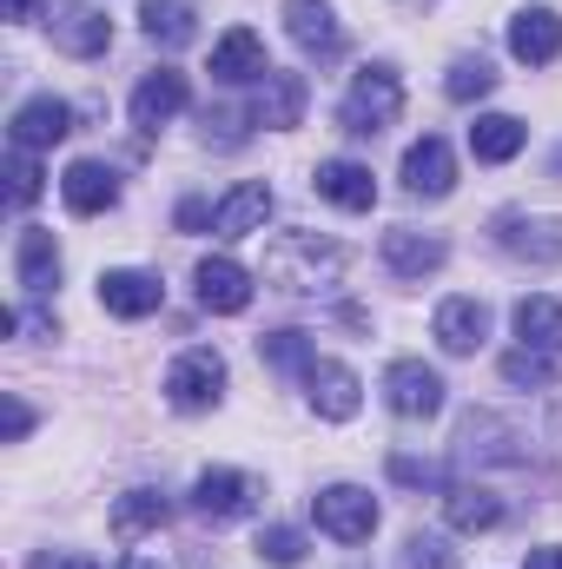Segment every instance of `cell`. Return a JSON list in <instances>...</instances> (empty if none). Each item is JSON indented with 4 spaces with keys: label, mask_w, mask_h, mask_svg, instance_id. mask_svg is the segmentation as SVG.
Returning a JSON list of instances; mask_svg holds the SVG:
<instances>
[{
    "label": "cell",
    "mask_w": 562,
    "mask_h": 569,
    "mask_svg": "<svg viewBox=\"0 0 562 569\" xmlns=\"http://www.w3.org/2000/svg\"><path fill=\"white\" fill-rule=\"evenodd\" d=\"M259 563H272V569H298L304 563V530H291V523H272V530H259Z\"/></svg>",
    "instance_id": "33"
},
{
    "label": "cell",
    "mask_w": 562,
    "mask_h": 569,
    "mask_svg": "<svg viewBox=\"0 0 562 569\" xmlns=\"http://www.w3.org/2000/svg\"><path fill=\"white\" fill-rule=\"evenodd\" d=\"M53 569H100L93 557H67V563H53Z\"/></svg>",
    "instance_id": "43"
},
{
    "label": "cell",
    "mask_w": 562,
    "mask_h": 569,
    "mask_svg": "<svg viewBox=\"0 0 562 569\" xmlns=\"http://www.w3.org/2000/svg\"><path fill=\"white\" fill-rule=\"evenodd\" d=\"M40 192H47L40 159H33V152H13V159H7V206H13V212H27Z\"/></svg>",
    "instance_id": "32"
},
{
    "label": "cell",
    "mask_w": 562,
    "mask_h": 569,
    "mask_svg": "<svg viewBox=\"0 0 562 569\" xmlns=\"http://www.w3.org/2000/svg\"><path fill=\"white\" fill-rule=\"evenodd\" d=\"M450 186H456V159H450V146L436 140V133L411 140V152H404V192H418V199H443Z\"/></svg>",
    "instance_id": "22"
},
{
    "label": "cell",
    "mask_w": 562,
    "mask_h": 569,
    "mask_svg": "<svg viewBox=\"0 0 562 569\" xmlns=\"http://www.w3.org/2000/svg\"><path fill=\"white\" fill-rule=\"evenodd\" d=\"M67 133H73V107H67V100H53V93L20 100V107H13V120H7L13 152H47V146H60Z\"/></svg>",
    "instance_id": "5"
},
{
    "label": "cell",
    "mask_w": 562,
    "mask_h": 569,
    "mask_svg": "<svg viewBox=\"0 0 562 569\" xmlns=\"http://www.w3.org/2000/svg\"><path fill=\"white\" fill-rule=\"evenodd\" d=\"M378 252H384V266H391L398 279H423V272H443V259H450V246H443L436 232H411V226H391Z\"/></svg>",
    "instance_id": "21"
},
{
    "label": "cell",
    "mask_w": 562,
    "mask_h": 569,
    "mask_svg": "<svg viewBox=\"0 0 562 569\" xmlns=\"http://www.w3.org/2000/svg\"><path fill=\"white\" fill-rule=\"evenodd\" d=\"M398 113H404V80H398L391 60H378V67H364V73L351 80V93H344V107H338V127L358 133V140H378L384 127H398Z\"/></svg>",
    "instance_id": "2"
},
{
    "label": "cell",
    "mask_w": 562,
    "mask_h": 569,
    "mask_svg": "<svg viewBox=\"0 0 562 569\" xmlns=\"http://www.w3.org/2000/svg\"><path fill=\"white\" fill-rule=\"evenodd\" d=\"M265 219H272V186L265 179H245V186H232L212 206V232L219 239H252V232H265Z\"/></svg>",
    "instance_id": "13"
},
{
    "label": "cell",
    "mask_w": 562,
    "mask_h": 569,
    "mask_svg": "<svg viewBox=\"0 0 562 569\" xmlns=\"http://www.w3.org/2000/svg\"><path fill=\"white\" fill-rule=\"evenodd\" d=\"M165 517H172V503H165L159 490H145V483L127 490V497H113V537H120V543H140L145 530H159Z\"/></svg>",
    "instance_id": "28"
},
{
    "label": "cell",
    "mask_w": 562,
    "mask_h": 569,
    "mask_svg": "<svg viewBox=\"0 0 562 569\" xmlns=\"http://www.w3.org/2000/svg\"><path fill=\"white\" fill-rule=\"evenodd\" d=\"M140 27L159 47H192L199 40V7L192 0H140Z\"/></svg>",
    "instance_id": "27"
},
{
    "label": "cell",
    "mask_w": 562,
    "mask_h": 569,
    "mask_svg": "<svg viewBox=\"0 0 562 569\" xmlns=\"http://www.w3.org/2000/svg\"><path fill=\"white\" fill-rule=\"evenodd\" d=\"M404 569H456L450 537H430V530H418V537L404 543Z\"/></svg>",
    "instance_id": "35"
},
{
    "label": "cell",
    "mask_w": 562,
    "mask_h": 569,
    "mask_svg": "<svg viewBox=\"0 0 562 569\" xmlns=\"http://www.w3.org/2000/svg\"><path fill=\"white\" fill-rule=\"evenodd\" d=\"M443 517H450V530L483 537V530L503 523V497H496L490 483H450V490H443Z\"/></svg>",
    "instance_id": "24"
},
{
    "label": "cell",
    "mask_w": 562,
    "mask_h": 569,
    "mask_svg": "<svg viewBox=\"0 0 562 569\" xmlns=\"http://www.w3.org/2000/svg\"><path fill=\"white\" fill-rule=\"evenodd\" d=\"M523 569H562V543H543V550H530V563Z\"/></svg>",
    "instance_id": "39"
},
{
    "label": "cell",
    "mask_w": 562,
    "mask_h": 569,
    "mask_svg": "<svg viewBox=\"0 0 562 569\" xmlns=\"http://www.w3.org/2000/svg\"><path fill=\"white\" fill-rule=\"evenodd\" d=\"M304 100H311V87H304V73H265L259 80V107H252V127H272V133H284V127H298L304 120Z\"/></svg>",
    "instance_id": "23"
},
{
    "label": "cell",
    "mask_w": 562,
    "mask_h": 569,
    "mask_svg": "<svg viewBox=\"0 0 562 569\" xmlns=\"http://www.w3.org/2000/svg\"><path fill=\"white\" fill-rule=\"evenodd\" d=\"M304 398H311V411H318V418L344 425V418H358V405H364V385H358V371H351V365H331V358H318V365L304 371Z\"/></svg>",
    "instance_id": "11"
},
{
    "label": "cell",
    "mask_w": 562,
    "mask_h": 569,
    "mask_svg": "<svg viewBox=\"0 0 562 569\" xmlns=\"http://www.w3.org/2000/svg\"><path fill=\"white\" fill-rule=\"evenodd\" d=\"M311 186H318V199H331L338 212H371V206H378V179H371V166H358V159H324V166L311 172Z\"/></svg>",
    "instance_id": "16"
},
{
    "label": "cell",
    "mask_w": 562,
    "mask_h": 569,
    "mask_svg": "<svg viewBox=\"0 0 562 569\" xmlns=\"http://www.w3.org/2000/svg\"><path fill=\"white\" fill-rule=\"evenodd\" d=\"M252 503H259V483L245 470H205L192 483V510L205 523H239V517H252Z\"/></svg>",
    "instance_id": "8"
},
{
    "label": "cell",
    "mask_w": 562,
    "mask_h": 569,
    "mask_svg": "<svg viewBox=\"0 0 562 569\" xmlns=\"http://www.w3.org/2000/svg\"><path fill=\"white\" fill-rule=\"evenodd\" d=\"M27 430H33V411H27L20 398H7V405H0V437H7V443H20Z\"/></svg>",
    "instance_id": "38"
},
{
    "label": "cell",
    "mask_w": 562,
    "mask_h": 569,
    "mask_svg": "<svg viewBox=\"0 0 562 569\" xmlns=\"http://www.w3.org/2000/svg\"><path fill=\"white\" fill-rule=\"evenodd\" d=\"M503 378H510V385H530V391H550V385H556V358H543V351L516 345V351L503 358Z\"/></svg>",
    "instance_id": "34"
},
{
    "label": "cell",
    "mask_w": 562,
    "mask_h": 569,
    "mask_svg": "<svg viewBox=\"0 0 562 569\" xmlns=\"http://www.w3.org/2000/svg\"><path fill=\"white\" fill-rule=\"evenodd\" d=\"M510 53H516L523 67L562 60V13L556 7H523V13L510 20Z\"/></svg>",
    "instance_id": "18"
},
{
    "label": "cell",
    "mask_w": 562,
    "mask_h": 569,
    "mask_svg": "<svg viewBox=\"0 0 562 569\" xmlns=\"http://www.w3.org/2000/svg\"><path fill=\"white\" fill-rule=\"evenodd\" d=\"M47 33H53V47H60V53H73V60H93V53H107V47H113V20H107L100 7H87V0L53 7V13H47Z\"/></svg>",
    "instance_id": "7"
},
{
    "label": "cell",
    "mask_w": 562,
    "mask_h": 569,
    "mask_svg": "<svg viewBox=\"0 0 562 569\" xmlns=\"http://www.w3.org/2000/svg\"><path fill=\"white\" fill-rule=\"evenodd\" d=\"M284 33H291L311 60H338V53H344V27H338L331 0H284Z\"/></svg>",
    "instance_id": "12"
},
{
    "label": "cell",
    "mask_w": 562,
    "mask_h": 569,
    "mask_svg": "<svg viewBox=\"0 0 562 569\" xmlns=\"http://www.w3.org/2000/svg\"><path fill=\"white\" fill-rule=\"evenodd\" d=\"M265 73H272V67H265V40H259L252 27H225L219 47H212V80L245 87V80H265Z\"/></svg>",
    "instance_id": "19"
},
{
    "label": "cell",
    "mask_w": 562,
    "mask_h": 569,
    "mask_svg": "<svg viewBox=\"0 0 562 569\" xmlns=\"http://www.w3.org/2000/svg\"><path fill=\"white\" fill-rule=\"evenodd\" d=\"M60 199H67V212L93 219V212H107V206L120 199V179H113V166H100V159H73V166L60 172Z\"/></svg>",
    "instance_id": "20"
},
{
    "label": "cell",
    "mask_w": 562,
    "mask_h": 569,
    "mask_svg": "<svg viewBox=\"0 0 562 569\" xmlns=\"http://www.w3.org/2000/svg\"><path fill=\"white\" fill-rule=\"evenodd\" d=\"M510 325H516V338H523L530 351H543V358H562V305H556V298L530 291V298L510 311Z\"/></svg>",
    "instance_id": "26"
},
{
    "label": "cell",
    "mask_w": 562,
    "mask_h": 569,
    "mask_svg": "<svg viewBox=\"0 0 562 569\" xmlns=\"http://www.w3.org/2000/svg\"><path fill=\"white\" fill-rule=\"evenodd\" d=\"M344 272V252L324 239V232H279L265 246V284L291 291V298H311V291H331Z\"/></svg>",
    "instance_id": "1"
},
{
    "label": "cell",
    "mask_w": 562,
    "mask_h": 569,
    "mask_svg": "<svg viewBox=\"0 0 562 569\" xmlns=\"http://www.w3.org/2000/svg\"><path fill=\"white\" fill-rule=\"evenodd\" d=\"M120 569H165V563H159V557H145V550H133V557H127Z\"/></svg>",
    "instance_id": "42"
},
{
    "label": "cell",
    "mask_w": 562,
    "mask_h": 569,
    "mask_svg": "<svg viewBox=\"0 0 562 569\" xmlns=\"http://www.w3.org/2000/svg\"><path fill=\"white\" fill-rule=\"evenodd\" d=\"M219 398H225V358H219L212 345L179 351L172 371H165V405H172V411H212Z\"/></svg>",
    "instance_id": "3"
},
{
    "label": "cell",
    "mask_w": 562,
    "mask_h": 569,
    "mask_svg": "<svg viewBox=\"0 0 562 569\" xmlns=\"http://www.w3.org/2000/svg\"><path fill=\"white\" fill-rule=\"evenodd\" d=\"M530 140V127L523 120H510V113H483L476 127H470V152L483 159V166H503V159H516Z\"/></svg>",
    "instance_id": "29"
},
{
    "label": "cell",
    "mask_w": 562,
    "mask_h": 569,
    "mask_svg": "<svg viewBox=\"0 0 562 569\" xmlns=\"http://www.w3.org/2000/svg\"><path fill=\"white\" fill-rule=\"evenodd\" d=\"M259 358L284 371V378H304L311 365H318V345L304 338V331H272V338H259Z\"/></svg>",
    "instance_id": "31"
},
{
    "label": "cell",
    "mask_w": 562,
    "mask_h": 569,
    "mask_svg": "<svg viewBox=\"0 0 562 569\" xmlns=\"http://www.w3.org/2000/svg\"><path fill=\"white\" fill-rule=\"evenodd\" d=\"M185 100H192V87H185V73H179V67L145 73L140 87H133V127H140V133H159L172 113H185Z\"/></svg>",
    "instance_id": "14"
},
{
    "label": "cell",
    "mask_w": 562,
    "mask_h": 569,
    "mask_svg": "<svg viewBox=\"0 0 562 569\" xmlns=\"http://www.w3.org/2000/svg\"><path fill=\"white\" fill-rule=\"evenodd\" d=\"M13 279H20L27 298H47L60 284V246H53V232L20 226V239H13Z\"/></svg>",
    "instance_id": "17"
},
{
    "label": "cell",
    "mask_w": 562,
    "mask_h": 569,
    "mask_svg": "<svg viewBox=\"0 0 562 569\" xmlns=\"http://www.w3.org/2000/svg\"><path fill=\"white\" fill-rule=\"evenodd\" d=\"M391 477H398V483H418V490H450L436 457H404V450H398V457H391Z\"/></svg>",
    "instance_id": "36"
},
{
    "label": "cell",
    "mask_w": 562,
    "mask_h": 569,
    "mask_svg": "<svg viewBox=\"0 0 562 569\" xmlns=\"http://www.w3.org/2000/svg\"><path fill=\"white\" fill-rule=\"evenodd\" d=\"M192 284H199V305L219 311V318H239V311L252 305V272H245L239 259H199Z\"/></svg>",
    "instance_id": "15"
},
{
    "label": "cell",
    "mask_w": 562,
    "mask_h": 569,
    "mask_svg": "<svg viewBox=\"0 0 562 569\" xmlns=\"http://www.w3.org/2000/svg\"><path fill=\"white\" fill-rule=\"evenodd\" d=\"M205 219H212V212H205V206H199V199H185V206H179V226H185V232H199V226H205Z\"/></svg>",
    "instance_id": "40"
},
{
    "label": "cell",
    "mask_w": 562,
    "mask_h": 569,
    "mask_svg": "<svg viewBox=\"0 0 562 569\" xmlns=\"http://www.w3.org/2000/svg\"><path fill=\"white\" fill-rule=\"evenodd\" d=\"M311 517H318V530L338 537V543H371V530H378L384 510H378L371 490H358V483H331V490L311 497Z\"/></svg>",
    "instance_id": "4"
},
{
    "label": "cell",
    "mask_w": 562,
    "mask_h": 569,
    "mask_svg": "<svg viewBox=\"0 0 562 569\" xmlns=\"http://www.w3.org/2000/svg\"><path fill=\"white\" fill-rule=\"evenodd\" d=\"M496 246L523 266H562V226L536 219V212H503L496 219Z\"/></svg>",
    "instance_id": "9"
},
{
    "label": "cell",
    "mask_w": 562,
    "mask_h": 569,
    "mask_svg": "<svg viewBox=\"0 0 562 569\" xmlns=\"http://www.w3.org/2000/svg\"><path fill=\"white\" fill-rule=\"evenodd\" d=\"M430 338H436L450 358L483 351V338H490V305H483V298H443L436 318H430Z\"/></svg>",
    "instance_id": "10"
},
{
    "label": "cell",
    "mask_w": 562,
    "mask_h": 569,
    "mask_svg": "<svg viewBox=\"0 0 562 569\" xmlns=\"http://www.w3.org/2000/svg\"><path fill=\"white\" fill-rule=\"evenodd\" d=\"M556 166H562V152H556Z\"/></svg>",
    "instance_id": "44"
},
{
    "label": "cell",
    "mask_w": 562,
    "mask_h": 569,
    "mask_svg": "<svg viewBox=\"0 0 562 569\" xmlns=\"http://www.w3.org/2000/svg\"><path fill=\"white\" fill-rule=\"evenodd\" d=\"M245 120H252V113H239V107L205 113V146H239V140H245Z\"/></svg>",
    "instance_id": "37"
},
{
    "label": "cell",
    "mask_w": 562,
    "mask_h": 569,
    "mask_svg": "<svg viewBox=\"0 0 562 569\" xmlns=\"http://www.w3.org/2000/svg\"><path fill=\"white\" fill-rule=\"evenodd\" d=\"M443 93H450L456 107H470V100L496 93V67H490L483 53H463V60H450V73H443Z\"/></svg>",
    "instance_id": "30"
},
{
    "label": "cell",
    "mask_w": 562,
    "mask_h": 569,
    "mask_svg": "<svg viewBox=\"0 0 562 569\" xmlns=\"http://www.w3.org/2000/svg\"><path fill=\"white\" fill-rule=\"evenodd\" d=\"M384 405H391L398 418H436V411H443V378H436L423 358H398V365L384 371Z\"/></svg>",
    "instance_id": "6"
},
{
    "label": "cell",
    "mask_w": 562,
    "mask_h": 569,
    "mask_svg": "<svg viewBox=\"0 0 562 569\" xmlns=\"http://www.w3.org/2000/svg\"><path fill=\"white\" fill-rule=\"evenodd\" d=\"M100 305L113 318H152L165 305V284L152 272H100Z\"/></svg>",
    "instance_id": "25"
},
{
    "label": "cell",
    "mask_w": 562,
    "mask_h": 569,
    "mask_svg": "<svg viewBox=\"0 0 562 569\" xmlns=\"http://www.w3.org/2000/svg\"><path fill=\"white\" fill-rule=\"evenodd\" d=\"M7 20H40V0H7Z\"/></svg>",
    "instance_id": "41"
}]
</instances>
